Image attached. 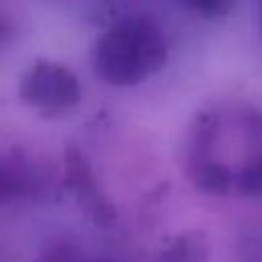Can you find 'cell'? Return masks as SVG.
Masks as SVG:
<instances>
[{
	"instance_id": "cell-1",
	"label": "cell",
	"mask_w": 262,
	"mask_h": 262,
	"mask_svg": "<svg viewBox=\"0 0 262 262\" xmlns=\"http://www.w3.org/2000/svg\"><path fill=\"white\" fill-rule=\"evenodd\" d=\"M166 61V37L145 16H129L111 27L94 49V70L113 86H135L160 72Z\"/></svg>"
},
{
	"instance_id": "cell-2",
	"label": "cell",
	"mask_w": 262,
	"mask_h": 262,
	"mask_svg": "<svg viewBox=\"0 0 262 262\" xmlns=\"http://www.w3.org/2000/svg\"><path fill=\"white\" fill-rule=\"evenodd\" d=\"M18 94L23 102L39 108L43 115H59L78 104L80 82L66 66L39 59L20 78Z\"/></svg>"
},
{
	"instance_id": "cell-3",
	"label": "cell",
	"mask_w": 262,
	"mask_h": 262,
	"mask_svg": "<svg viewBox=\"0 0 262 262\" xmlns=\"http://www.w3.org/2000/svg\"><path fill=\"white\" fill-rule=\"evenodd\" d=\"M63 184L68 190H72L80 207L88 213V217L94 219L98 225H111L117 219V213L111 203H106L104 194L98 190L96 178L92 174L90 164L86 162L84 154H80L78 147L70 145L66 149V162H63Z\"/></svg>"
},
{
	"instance_id": "cell-4",
	"label": "cell",
	"mask_w": 262,
	"mask_h": 262,
	"mask_svg": "<svg viewBox=\"0 0 262 262\" xmlns=\"http://www.w3.org/2000/svg\"><path fill=\"white\" fill-rule=\"evenodd\" d=\"M190 178L194 186L207 194H227L233 188V172L215 160H199L192 166Z\"/></svg>"
},
{
	"instance_id": "cell-5",
	"label": "cell",
	"mask_w": 262,
	"mask_h": 262,
	"mask_svg": "<svg viewBox=\"0 0 262 262\" xmlns=\"http://www.w3.org/2000/svg\"><path fill=\"white\" fill-rule=\"evenodd\" d=\"M168 262H205L209 256L207 235L201 231H186L172 239L164 252Z\"/></svg>"
},
{
	"instance_id": "cell-6",
	"label": "cell",
	"mask_w": 262,
	"mask_h": 262,
	"mask_svg": "<svg viewBox=\"0 0 262 262\" xmlns=\"http://www.w3.org/2000/svg\"><path fill=\"white\" fill-rule=\"evenodd\" d=\"M27 190V180L18 164L0 160V207L12 203Z\"/></svg>"
},
{
	"instance_id": "cell-7",
	"label": "cell",
	"mask_w": 262,
	"mask_h": 262,
	"mask_svg": "<svg viewBox=\"0 0 262 262\" xmlns=\"http://www.w3.org/2000/svg\"><path fill=\"white\" fill-rule=\"evenodd\" d=\"M233 188L242 194H262V154L252 156L233 174Z\"/></svg>"
},
{
	"instance_id": "cell-8",
	"label": "cell",
	"mask_w": 262,
	"mask_h": 262,
	"mask_svg": "<svg viewBox=\"0 0 262 262\" xmlns=\"http://www.w3.org/2000/svg\"><path fill=\"white\" fill-rule=\"evenodd\" d=\"M180 2L186 4L190 10L199 12L201 16H207V18L223 16L233 6V0H180Z\"/></svg>"
},
{
	"instance_id": "cell-9",
	"label": "cell",
	"mask_w": 262,
	"mask_h": 262,
	"mask_svg": "<svg viewBox=\"0 0 262 262\" xmlns=\"http://www.w3.org/2000/svg\"><path fill=\"white\" fill-rule=\"evenodd\" d=\"M37 262H82V260H80L76 248L61 244V246H55L53 250L45 252Z\"/></svg>"
},
{
	"instance_id": "cell-10",
	"label": "cell",
	"mask_w": 262,
	"mask_h": 262,
	"mask_svg": "<svg viewBox=\"0 0 262 262\" xmlns=\"http://www.w3.org/2000/svg\"><path fill=\"white\" fill-rule=\"evenodd\" d=\"M4 35H6V23L0 18V41L4 39Z\"/></svg>"
},
{
	"instance_id": "cell-11",
	"label": "cell",
	"mask_w": 262,
	"mask_h": 262,
	"mask_svg": "<svg viewBox=\"0 0 262 262\" xmlns=\"http://www.w3.org/2000/svg\"><path fill=\"white\" fill-rule=\"evenodd\" d=\"M260 23H262V0H260Z\"/></svg>"
},
{
	"instance_id": "cell-12",
	"label": "cell",
	"mask_w": 262,
	"mask_h": 262,
	"mask_svg": "<svg viewBox=\"0 0 262 262\" xmlns=\"http://www.w3.org/2000/svg\"><path fill=\"white\" fill-rule=\"evenodd\" d=\"M82 262H84V260H82Z\"/></svg>"
}]
</instances>
